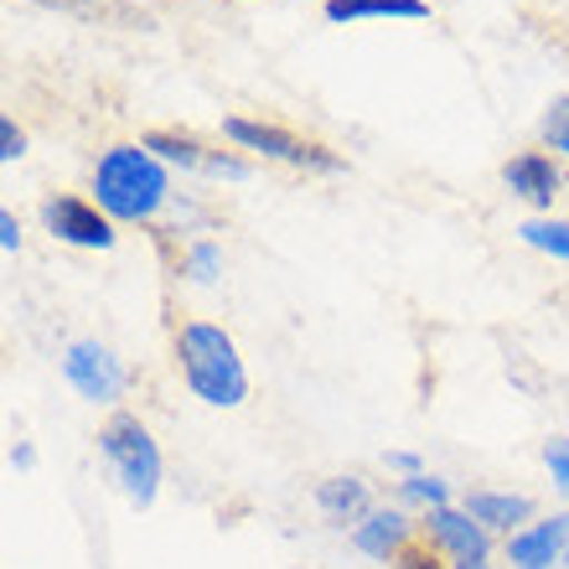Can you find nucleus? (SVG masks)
Segmentation results:
<instances>
[{"label": "nucleus", "mask_w": 569, "mask_h": 569, "mask_svg": "<svg viewBox=\"0 0 569 569\" xmlns=\"http://www.w3.org/2000/svg\"><path fill=\"white\" fill-rule=\"evenodd\" d=\"M62 373L89 405H114L124 393V368L104 342H73L68 358H62Z\"/></svg>", "instance_id": "5"}, {"label": "nucleus", "mask_w": 569, "mask_h": 569, "mask_svg": "<svg viewBox=\"0 0 569 569\" xmlns=\"http://www.w3.org/2000/svg\"><path fill=\"white\" fill-rule=\"evenodd\" d=\"M543 466H549V477H555V487L569 497V440H549L543 446Z\"/></svg>", "instance_id": "20"}, {"label": "nucleus", "mask_w": 569, "mask_h": 569, "mask_svg": "<svg viewBox=\"0 0 569 569\" xmlns=\"http://www.w3.org/2000/svg\"><path fill=\"white\" fill-rule=\"evenodd\" d=\"M99 450H104V461L114 471V481L124 487V497L150 508L156 492H161V450H156L146 425L136 415H114L104 425V435H99Z\"/></svg>", "instance_id": "3"}, {"label": "nucleus", "mask_w": 569, "mask_h": 569, "mask_svg": "<svg viewBox=\"0 0 569 569\" xmlns=\"http://www.w3.org/2000/svg\"><path fill=\"white\" fill-rule=\"evenodd\" d=\"M42 6H58V11L89 16V21H104V16H120V21H136V11H130V6H120V0H42Z\"/></svg>", "instance_id": "16"}, {"label": "nucleus", "mask_w": 569, "mask_h": 569, "mask_svg": "<svg viewBox=\"0 0 569 569\" xmlns=\"http://www.w3.org/2000/svg\"><path fill=\"white\" fill-rule=\"evenodd\" d=\"M559 565H565V569H569V549H565V559H559Z\"/></svg>", "instance_id": "26"}, {"label": "nucleus", "mask_w": 569, "mask_h": 569, "mask_svg": "<svg viewBox=\"0 0 569 569\" xmlns=\"http://www.w3.org/2000/svg\"><path fill=\"white\" fill-rule=\"evenodd\" d=\"M456 569H492L487 559H471V565H456Z\"/></svg>", "instance_id": "25"}, {"label": "nucleus", "mask_w": 569, "mask_h": 569, "mask_svg": "<svg viewBox=\"0 0 569 569\" xmlns=\"http://www.w3.org/2000/svg\"><path fill=\"white\" fill-rule=\"evenodd\" d=\"M166 192H171L166 166L156 161L146 146H114L93 166V197H99V208H104L109 218H120V223H146V218H156Z\"/></svg>", "instance_id": "2"}, {"label": "nucleus", "mask_w": 569, "mask_h": 569, "mask_svg": "<svg viewBox=\"0 0 569 569\" xmlns=\"http://www.w3.org/2000/svg\"><path fill=\"white\" fill-rule=\"evenodd\" d=\"M0 243H6V254L21 249V223H16V212H0Z\"/></svg>", "instance_id": "23"}, {"label": "nucleus", "mask_w": 569, "mask_h": 569, "mask_svg": "<svg viewBox=\"0 0 569 569\" xmlns=\"http://www.w3.org/2000/svg\"><path fill=\"white\" fill-rule=\"evenodd\" d=\"M543 140L569 156V93H565V99H555V104H549V114H543Z\"/></svg>", "instance_id": "18"}, {"label": "nucleus", "mask_w": 569, "mask_h": 569, "mask_svg": "<svg viewBox=\"0 0 569 569\" xmlns=\"http://www.w3.org/2000/svg\"><path fill=\"white\" fill-rule=\"evenodd\" d=\"M569 549V512L543 518V523H523L518 533H508V559L518 569H549L555 559H565Z\"/></svg>", "instance_id": "7"}, {"label": "nucleus", "mask_w": 569, "mask_h": 569, "mask_svg": "<svg viewBox=\"0 0 569 569\" xmlns=\"http://www.w3.org/2000/svg\"><path fill=\"white\" fill-rule=\"evenodd\" d=\"M425 0H327V21H425Z\"/></svg>", "instance_id": "11"}, {"label": "nucleus", "mask_w": 569, "mask_h": 569, "mask_svg": "<svg viewBox=\"0 0 569 569\" xmlns=\"http://www.w3.org/2000/svg\"><path fill=\"white\" fill-rule=\"evenodd\" d=\"M393 565H399V569H440V559H435L430 549H405Z\"/></svg>", "instance_id": "22"}, {"label": "nucleus", "mask_w": 569, "mask_h": 569, "mask_svg": "<svg viewBox=\"0 0 569 569\" xmlns=\"http://www.w3.org/2000/svg\"><path fill=\"white\" fill-rule=\"evenodd\" d=\"M430 539L446 549L456 565H471V559H487V528L471 518L466 508H435L430 512Z\"/></svg>", "instance_id": "9"}, {"label": "nucleus", "mask_w": 569, "mask_h": 569, "mask_svg": "<svg viewBox=\"0 0 569 569\" xmlns=\"http://www.w3.org/2000/svg\"><path fill=\"white\" fill-rule=\"evenodd\" d=\"M352 539H358V549L368 559H399L409 549V518L405 512H393V508H373L358 523Z\"/></svg>", "instance_id": "10"}, {"label": "nucleus", "mask_w": 569, "mask_h": 569, "mask_svg": "<svg viewBox=\"0 0 569 569\" xmlns=\"http://www.w3.org/2000/svg\"><path fill=\"white\" fill-rule=\"evenodd\" d=\"M502 181H508L512 197H523V202H533V208H555L559 187H565L559 166L549 161L543 150H523V156H512V161L502 166Z\"/></svg>", "instance_id": "8"}, {"label": "nucleus", "mask_w": 569, "mask_h": 569, "mask_svg": "<svg viewBox=\"0 0 569 569\" xmlns=\"http://www.w3.org/2000/svg\"><path fill=\"white\" fill-rule=\"evenodd\" d=\"M389 466L405 477H420V456H409V450H389Z\"/></svg>", "instance_id": "24"}, {"label": "nucleus", "mask_w": 569, "mask_h": 569, "mask_svg": "<svg viewBox=\"0 0 569 569\" xmlns=\"http://www.w3.org/2000/svg\"><path fill=\"white\" fill-rule=\"evenodd\" d=\"M146 150H150V156H161V161H177V166H208V156H202V146H197V140L166 136V130L146 136Z\"/></svg>", "instance_id": "15"}, {"label": "nucleus", "mask_w": 569, "mask_h": 569, "mask_svg": "<svg viewBox=\"0 0 569 569\" xmlns=\"http://www.w3.org/2000/svg\"><path fill=\"white\" fill-rule=\"evenodd\" d=\"M27 156V136L11 120H0V161H21Z\"/></svg>", "instance_id": "21"}, {"label": "nucleus", "mask_w": 569, "mask_h": 569, "mask_svg": "<svg viewBox=\"0 0 569 569\" xmlns=\"http://www.w3.org/2000/svg\"><path fill=\"white\" fill-rule=\"evenodd\" d=\"M177 362L187 389L212 409H233L249 399V373H243V358L233 337L212 321H187L177 331Z\"/></svg>", "instance_id": "1"}, {"label": "nucleus", "mask_w": 569, "mask_h": 569, "mask_svg": "<svg viewBox=\"0 0 569 569\" xmlns=\"http://www.w3.org/2000/svg\"><path fill=\"white\" fill-rule=\"evenodd\" d=\"M42 223L52 228V239L73 243V249H109L114 243V223L99 202H83V197H52L42 208Z\"/></svg>", "instance_id": "6"}, {"label": "nucleus", "mask_w": 569, "mask_h": 569, "mask_svg": "<svg viewBox=\"0 0 569 569\" xmlns=\"http://www.w3.org/2000/svg\"><path fill=\"white\" fill-rule=\"evenodd\" d=\"M316 508L327 512L331 523H362L373 512V502H368V487L358 477H331L316 487Z\"/></svg>", "instance_id": "13"}, {"label": "nucleus", "mask_w": 569, "mask_h": 569, "mask_svg": "<svg viewBox=\"0 0 569 569\" xmlns=\"http://www.w3.org/2000/svg\"><path fill=\"white\" fill-rule=\"evenodd\" d=\"M466 512H471L481 528H508V533H518V528L533 518V502H528L523 492H471L466 497Z\"/></svg>", "instance_id": "12"}, {"label": "nucleus", "mask_w": 569, "mask_h": 569, "mask_svg": "<svg viewBox=\"0 0 569 569\" xmlns=\"http://www.w3.org/2000/svg\"><path fill=\"white\" fill-rule=\"evenodd\" d=\"M223 136L243 150H259V156H274V161H290V166H311V171H337V156L327 146H311V140H296L290 130L280 124H259V120H223Z\"/></svg>", "instance_id": "4"}, {"label": "nucleus", "mask_w": 569, "mask_h": 569, "mask_svg": "<svg viewBox=\"0 0 569 569\" xmlns=\"http://www.w3.org/2000/svg\"><path fill=\"white\" fill-rule=\"evenodd\" d=\"M187 274H192L197 284H212L218 274H223V254H218L212 243H197L192 254H187Z\"/></svg>", "instance_id": "17"}, {"label": "nucleus", "mask_w": 569, "mask_h": 569, "mask_svg": "<svg viewBox=\"0 0 569 569\" xmlns=\"http://www.w3.org/2000/svg\"><path fill=\"white\" fill-rule=\"evenodd\" d=\"M518 239H523L528 249H543V254H555V259H569V223H543V218H533V223L518 228Z\"/></svg>", "instance_id": "14"}, {"label": "nucleus", "mask_w": 569, "mask_h": 569, "mask_svg": "<svg viewBox=\"0 0 569 569\" xmlns=\"http://www.w3.org/2000/svg\"><path fill=\"white\" fill-rule=\"evenodd\" d=\"M405 497H415V502H425V508H446V481H435V477H405Z\"/></svg>", "instance_id": "19"}]
</instances>
